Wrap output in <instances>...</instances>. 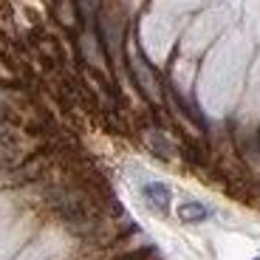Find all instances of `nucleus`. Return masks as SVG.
Instances as JSON below:
<instances>
[{"label": "nucleus", "mask_w": 260, "mask_h": 260, "mask_svg": "<svg viewBox=\"0 0 260 260\" xmlns=\"http://www.w3.org/2000/svg\"><path fill=\"white\" fill-rule=\"evenodd\" d=\"M142 198H144V204H147L153 212H158V215L167 212V209H170V201H173V195H170L167 184H161V181L144 184V187H142Z\"/></svg>", "instance_id": "f257e3e1"}, {"label": "nucleus", "mask_w": 260, "mask_h": 260, "mask_svg": "<svg viewBox=\"0 0 260 260\" xmlns=\"http://www.w3.org/2000/svg\"><path fill=\"white\" fill-rule=\"evenodd\" d=\"M178 218L184 223H198L204 218H209V209L198 201H187V204H178Z\"/></svg>", "instance_id": "f03ea898"}, {"label": "nucleus", "mask_w": 260, "mask_h": 260, "mask_svg": "<svg viewBox=\"0 0 260 260\" xmlns=\"http://www.w3.org/2000/svg\"><path fill=\"white\" fill-rule=\"evenodd\" d=\"M252 260H260V254H257V257H252Z\"/></svg>", "instance_id": "7ed1b4c3"}]
</instances>
